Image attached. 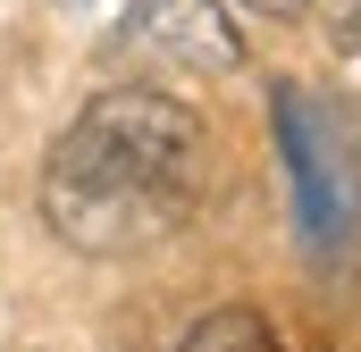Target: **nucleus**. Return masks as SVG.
<instances>
[{
	"instance_id": "nucleus-1",
	"label": "nucleus",
	"mask_w": 361,
	"mask_h": 352,
	"mask_svg": "<svg viewBox=\"0 0 361 352\" xmlns=\"http://www.w3.org/2000/svg\"><path fill=\"white\" fill-rule=\"evenodd\" d=\"M210 184V134L177 92L109 84L68 118L42 160V227L85 260H135L193 227Z\"/></svg>"
},
{
	"instance_id": "nucleus-6",
	"label": "nucleus",
	"mask_w": 361,
	"mask_h": 352,
	"mask_svg": "<svg viewBox=\"0 0 361 352\" xmlns=\"http://www.w3.org/2000/svg\"><path fill=\"white\" fill-rule=\"evenodd\" d=\"M244 8H261V17H302L311 0H244Z\"/></svg>"
},
{
	"instance_id": "nucleus-7",
	"label": "nucleus",
	"mask_w": 361,
	"mask_h": 352,
	"mask_svg": "<svg viewBox=\"0 0 361 352\" xmlns=\"http://www.w3.org/2000/svg\"><path fill=\"white\" fill-rule=\"evenodd\" d=\"M68 8H85V0H68Z\"/></svg>"
},
{
	"instance_id": "nucleus-3",
	"label": "nucleus",
	"mask_w": 361,
	"mask_h": 352,
	"mask_svg": "<svg viewBox=\"0 0 361 352\" xmlns=\"http://www.w3.org/2000/svg\"><path fill=\"white\" fill-rule=\"evenodd\" d=\"M126 42L185 68V76H235L244 68V34L227 25L219 0H126Z\"/></svg>"
},
{
	"instance_id": "nucleus-2",
	"label": "nucleus",
	"mask_w": 361,
	"mask_h": 352,
	"mask_svg": "<svg viewBox=\"0 0 361 352\" xmlns=\"http://www.w3.org/2000/svg\"><path fill=\"white\" fill-rule=\"evenodd\" d=\"M277 151H286V176H294L302 252L319 268L353 260L361 252V160H353L345 118L311 84H277Z\"/></svg>"
},
{
	"instance_id": "nucleus-4",
	"label": "nucleus",
	"mask_w": 361,
	"mask_h": 352,
	"mask_svg": "<svg viewBox=\"0 0 361 352\" xmlns=\"http://www.w3.org/2000/svg\"><path fill=\"white\" fill-rule=\"evenodd\" d=\"M177 352H286V336H277V327L261 319V310H244V302H227V310H210V319H193Z\"/></svg>"
},
{
	"instance_id": "nucleus-5",
	"label": "nucleus",
	"mask_w": 361,
	"mask_h": 352,
	"mask_svg": "<svg viewBox=\"0 0 361 352\" xmlns=\"http://www.w3.org/2000/svg\"><path fill=\"white\" fill-rule=\"evenodd\" d=\"M328 42L336 51H361V0H328Z\"/></svg>"
}]
</instances>
